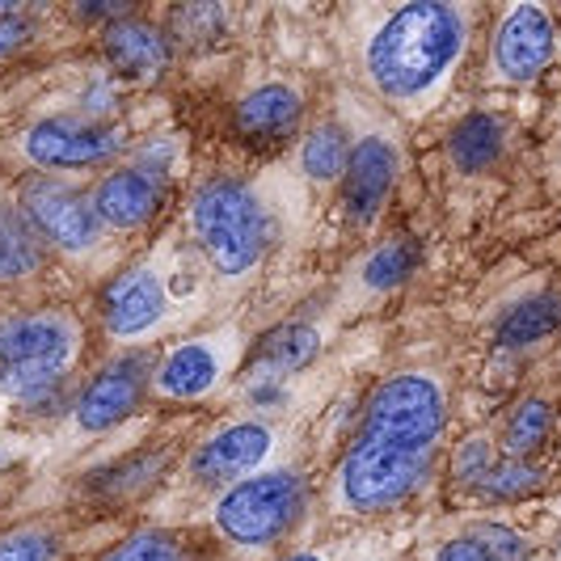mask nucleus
I'll return each mask as SVG.
<instances>
[{"label": "nucleus", "instance_id": "a878e982", "mask_svg": "<svg viewBox=\"0 0 561 561\" xmlns=\"http://www.w3.org/2000/svg\"><path fill=\"white\" fill-rule=\"evenodd\" d=\"M165 469V451H140L131 465L123 460V465H114V469H106L98 481V490L102 494H136V490H144V485H152V478Z\"/></svg>", "mask_w": 561, "mask_h": 561}, {"label": "nucleus", "instance_id": "9d476101", "mask_svg": "<svg viewBox=\"0 0 561 561\" xmlns=\"http://www.w3.org/2000/svg\"><path fill=\"white\" fill-rule=\"evenodd\" d=\"M144 385H148V359L144 355L114 359V364L102 367L81 393H77V401H72V422L81 426L84 435L111 431V426H118L123 419L136 414Z\"/></svg>", "mask_w": 561, "mask_h": 561}, {"label": "nucleus", "instance_id": "412c9836", "mask_svg": "<svg viewBox=\"0 0 561 561\" xmlns=\"http://www.w3.org/2000/svg\"><path fill=\"white\" fill-rule=\"evenodd\" d=\"M300 161H305V173L312 182H334V178H346V165H351V144L342 136L337 123H321L305 136V148H300Z\"/></svg>", "mask_w": 561, "mask_h": 561}, {"label": "nucleus", "instance_id": "c85d7f7f", "mask_svg": "<svg viewBox=\"0 0 561 561\" xmlns=\"http://www.w3.org/2000/svg\"><path fill=\"white\" fill-rule=\"evenodd\" d=\"M494 469V451H490V439H469V444H460L456 451V481H478Z\"/></svg>", "mask_w": 561, "mask_h": 561}, {"label": "nucleus", "instance_id": "bb28decb", "mask_svg": "<svg viewBox=\"0 0 561 561\" xmlns=\"http://www.w3.org/2000/svg\"><path fill=\"white\" fill-rule=\"evenodd\" d=\"M536 473L528 460H503L499 469H490L485 478H481V494H490V499H515V494H528L536 490Z\"/></svg>", "mask_w": 561, "mask_h": 561}, {"label": "nucleus", "instance_id": "f3484780", "mask_svg": "<svg viewBox=\"0 0 561 561\" xmlns=\"http://www.w3.org/2000/svg\"><path fill=\"white\" fill-rule=\"evenodd\" d=\"M317 351H321V334H317L312 325H296V321H291V325H279V330H271V334L262 337V346L253 351V359H250L253 380L279 385L283 376L309 367L312 359H317Z\"/></svg>", "mask_w": 561, "mask_h": 561}, {"label": "nucleus", "instance_id": "1a4fd4ad", "mask_svg": "<svg viewBox=\"0 0 561 561\" xmlns=\"http://www.w3.org/2000/svg\"><path fill=\"white\" fill-rule=\"evenodd\" d=\"M232 364H237V334L232 330L195 337V342H178L161 359V367L152 371V389L169 401H195V397L211 393Z\"/></svg>", "mask_w": 561, "mask_h": 561}, {"label": "nucleus", "instance_id": "2f4dec72", "mask_svg": "<svg viewBox=\"0 0 561 561\" xmlns=\"http://www.w3.org/2000/svg\"><path fill=\"white\" fill-rule=\"evenodd\" d=\"M283 561H321L317 553H291V558H283Z\"/></svg>", "mask_w": 561, "mask_h": 561}, {"label": "nucleus", "instance_id": "423d86ee", "mask_svg": "<svg viewBox=\"0 0 561 561\" xmlns=\"http://www.w3.org/2000/svg\"><path fill=\"white\" fill-rule=\"evenodd\" d=\"M18 207L26 216L34 232L43 237V245H56L68 257H81L102 245V216L93 207V195H84L81 186L64 182L56 173H38L22 182Z\"/></svg>", "mask_w": 561, "mask_h": 561}, {"label": "nucleus", "instance_id": "9b49d317", "mask_svg": "<svg viewBox=\"0 0 561 561\" xmlns=\"http://www.w3.org/2000/svg\"><path fill=\"white\" fill-rule=\"evenodd\" d=\"M169 309V287L152 266H131L102 291V325L118 342L148 337Z\"/></svg>", "mask_w": 561, "mask_h": 561}, {"label": "nucleus", "instance_id": "f03ea898", "mask_svg": "<svg viewBox=\"0 0 561 561\" xmlns=\"http://www.w3.org/2000/svg\"><path fill=\"white\" fill-rule=\"evenodd\" d=\"M465 38L469 22L456 4H401L367 43V77L393 102L422 98L444 81Z\"/></svg>", "mask_w": 561, "mask_h": 561}, {"label": "nucleus", "instance_id": "6ab92c4d", "mask_svg": "<svg viewBox=\"0 0 561 561\" xmlns=\"http://www.w3.org/2000/svg\"><path fill=\"white\" fill-rule=\"evenodd\" d=\"M561 325V300L558 296H533L519 309H511L499 325V342L503 346H533L545 334H553Z\"/></svg>", "mask_w": 561, "mask_h": 561}, {"label": "nucleus", "instance_id": "aec40b11", "mask_svg": "<svg viewBox=\"0 0 561 561\" xmlns=\"http://www.w3.org/2000/svg\"><path fill=\"white\" fill-rule=\"evenodd\" d=\"M451 161L460 169H481L490 165L503 148V123L494 114H469L456 131H451Z\"/></svg>", "mask_w": 561, "mask_h": 561}, {"label": "nucleus", "instance_id": "b1692460", "mask_svg": "<svg viewBox=\"0 0 561 561\" xmlns=\"http://www.w3.org/2000/svg\"><path fill=\"white\" fill-rule=\"evenodd\" d=\"M102 561H195L173 533H136L118 540Z\"/></svg>", "mask_w": 561, "mask_h": 561}, {"label": "nucleus", "instance_id": "5701e85b", "mask_svg": "<svg viewBox=\"0 0 561 561\" xmlns=\"http://www.w3.org/2000/svg\"><path fill=\"white\" fill-rule=\"evenodd\" d=\"M0 561H64V540L43 524L0 533Z\"/></svg>", "mask_w": 561, "mask_h": 561}, {"label": "nucleus", "instance_id": "6e6552de", "mask_svg": "<svg viewBox=\"0 0 561 561\" xmlns=\"http://www.w3.org/2000/svg\"><path fill=\"white\" fill-rule=\"evenodd\" d=\"M275 448V431L266 422H232L191 451V478L207 490H232L237 481L253 478Z\"/></svg>", "mask_w": 561, "mask_h": 561}, {"label": "nucleus", "instance_id": "f257e3e1", "mask_svg": "<svg viewBox=\"0 0 561 561\" xmlns=\"http://www.w3.org/2000/svg\"><path fill=\"white\" fill-rule=\"evenodd\" d=\"M444 435V389L426 371H401L367 401L364 426L337 465L334 494L346 511H389L422 485Z\"/></svg>", "mask_w": 561, "mask_h": 561}, {"label": "nucleus", "instance_id": "20e7f679", "mask_svg": "<svg viewBox=\"0 0 561 561\" xmlns=\"http://www.w3.org/2000/svg\"><path fill=\"white\" fill-rule=\"evenodd\" d=\"M191 232H195L198 250L207 253V262L220 275L237 279L253 271L266 250V211L245 182L211 178L198 186L191 203Z\"/></svg>", "mask_w": 561, "mask_h": 561}, {"label": "nucleus", "instance_id": "f8f14e48", "mask_svg": "<svg viewBox=\"0 0 561 561\" xmlns=\"http://www.w3.org/2000/svg\"><path fill=\"white\" fill-rule=\"evenodd\" d=\"M161 198H165V173L152 161H131V165L111 169L98 182L93 207H98V216H102L106 228L131 232V228H144L157 216Z\"/></svg>", "mask_w": 561, "mask_h": 561}, {"label": "nucleus", "instance_id": "7c9ffc66", "mask_svg": "<svg viewBox=\"0 0 561 561\" xmlns=\"http://www.w3.org/2000/svg\"><path fill=\"white\" fill-rule=\"evenodd\" d=\"M435 561H494L485 549H481L473 536H460V540H451V545H444L439 549V558Z\"/></svg>", "mask_w": 561, "mask_h": 561}, {"label": "nucleus", "instance_id": "0eeeda50", "mask_svg": "<svg viewBox=\"0 0 561 561\" xmlns=\"http://www.w3.org/2000/svg\"><path fill=\"white\" fill-rule=\"evenodd\" d=\"M127 127L98 123V118H77V114H56L38 118L18 136V152L43 173L59 169H93L114 161L127 148Z\"/></svg>", "mask_w": 561, "mask_h": 561}, {"label": "nucleus", "instance_id": "4468645a", "mask_svg": "<svg viewBox=\"0 0 561 561\" xmlns=\"http://www.w3.org/2000/svg\"><path fill=\"white\" fill-rule=\"evenodd\" d=\"M397 182V148L380 136H367L351 148V165H346V182H342V198L351 220H371L380 211V203L389 198Z\"/></svg>", "mask_w": 561, "mask_h": 561}, {"label": "nucleus", "instance_id": "cd10ccee", "mask_svg": "<svg viewBox=\"0 0 561 561\" xmlns=\"http://www.w3.org/2000/svg\"><path fill=\"white\" fill-rule=\"evenodd\" d=\"M473 540L490 553L494 561H528V540L511 533V528H499V524H478L473 528Z\"/></svg>", "mask_w": 561, "mask_h": 561}, {"label": "nucleus", "instance_id": "7ed1b4c3", "mask_svg": "<svg viewBox=\"0 0 561 561\" xmlns=\"http://www.w3.org/2000/svg\"><path fill=\"white\" fill-rule=\"evenodd\" d=\"M77 359L81 321L68 309H30L0 321V393L18 405H51Z\"/></svg>", "mask_w": 561, "mask_h": 561}, {"label": "nucleus", "instance_id": "dca6fc26", "mask_svg": "<svg viewBox=\"0 0 561 561\" xmlns=\"http://www.w3.org/2000/svg\"><path fill=\"white\" fill-rule=\"evenodd\" d=\"M305 98L291 84H262L237 106V131L253 144H275L287 140L300 123Z\"/></svg>", "mask_w": 561, "mask_h": 561}, {"label": "nucleus", "instance_id": "393cba45", "mask_svg": "<svg viewBox=\"0 0 561 561\" xmlns=\"http://www.w3.org/2000/svg\"><path fill=\"white\" fill-rule=\"evenodd\" d=\"M549 405L545 401H524L519 410H515V419L506 426V451H511V460H524L528 451H536L545 444V435H549Z\"/></svg>", "mask_w": 561, "mask_h": 561}, {"label": "nucleus", "instance_id": "ddd939ff", "mask_svg": "<svg viewBox=\"0 0 561 561\" xmlns=\"http://www.w3.org/2000/svg\"><path fill=\"white\" fill-rule=\"evenodd\" d=\"M553 56V26L549 13L536 4H519L499 30L494 43V64L506 81H533L536 72Z\"/></svg>", "mask_w": 561, "mask_h": 561}, {"label": "nucleus", "instance_id": "2eb2a0df", "mask_svg": "<svg viewBox=\"0 0 561 561\" xmlns=\"http://www.w3.org/2000/svg\"><path fill=\"white\" fill-rule=\"evenodd\" d=\"M102 47L111 56L114 72L131 77V81H157L169 68V38L152 22H140V18L111 22Z\"/></svg>", "mask_w": 561, "mask_h": 561}, {"label": "nucleus", "instance_id": "a211bd4d", "mask_svg": "<svg viewBox=\"0 0 561 561\" xmlns=\"http://www.w3.org/2000/svg\"><path fill=\"white\" fill-rule=\"evenodd\" d=\"M47 250L18 203H0V283H26L43 271Z\"/></svg>", "mask_w": 561, "mask_h": 561}, {"label": "nucleus", "instance_id": "c756f323", "mask_svg": "<svg viewBox=\"0 0 561 561\" xmlns=\"http://www.w3.org/2000/svg\"><path fill=\"white\" fill-rule=\"evenodd\" d=\"M30 38H34V22H30L26 13H9V18H0V59L18 56Z\"/></svg>", "mask_w": 561, "mask_h": 561}, {"label": "nucleus", "instance_id": "4be33fe9", "mask_svg": "<svg viewBox=\"0 0 561 561\" xmlns=\"http://www.w3.org/2000/svg\"><path fill=\"white\" fill-rule=\"evenodd\" d=\"M414 266H419V245L414 241H385L380 250L367 257L364 266V283L367 287H376V291H389V287H397V283H405L410 275H414Z\"/></svg>", "mask_w": 561, "mask_h": 561}, {"label": "nucleus", "instance_id": "39448f33", "mask_svg": "<svg viewBox=\"0 0 561 561\" xmlns=\"http://www.w3.org/2000/svg\"><path fill=\"white\" fill-rule=\"evenodd\" d=\"M300 506L305 485L296 473H253L220 494L216 528L241 549H266L300 519Z\"/></svg>", "mask_w": 561, "mask_h": 561}]
</instances>
